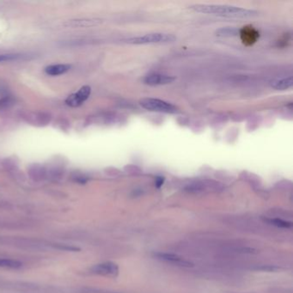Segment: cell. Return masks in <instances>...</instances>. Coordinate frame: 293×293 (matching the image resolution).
<instances>
[{
    "label": "cell",
    "mask_w": 293,
    "mask_h": 293,
    "mask_svg": "<svg viewBox=\"0 0 293 293\" xmlns=\"http://www.w3.org/2000/svg\"><path fill=\"white\" fill-rule=\"evenodd\" d=\"M175 40L174 35L164 33H151L147 35L132 37L126 40L127 43L134 45L158 44V43H169Z\"/></svg>",
    "instance_id": "2"
},
{
    "label": "cell",
    "mask_w": 293,
    "mask_h": 293,
    "mask_svg": "<svg viewBox=\"0 0 293 293\" xmlns=\"http://www.w3.org/2000/svg\"><path fill=\"white\" fill-rule=\"evenodd\" d=\"M240 35L243 43L245 45L254 44L257 39H258L259 32L256 29H254V27H243V29L240 30Z\"/></svg>",
    "instance_id": "8"
},
{
    "label": "cell",
    "mask_w": 293,
    "mask_h": 293,
    "mask_svg": "<svg viewBox=\"0 0 293 293\" xmlns=\"http://www.w3.org/2000/svg\"><path fill=\"white\" fill-rule=\"evenodd\" d=\"M175 76L167 75V74L152 73L147 75L144 78V83L150 86H157V85H165L174 82Z\"/></svg>",
    "instance_id": "5"
},
{
    "label": "cell",
    "mask_w": 293,
    "mask_h": 293,
    "mask_svg": "<svg viewBox=\"0 0 293 293\" xmlns=\"http://www.w3.org/2000/svg\"><path fill=\"white\" fill-rule=\"evenodd\" d=\"M91 271L94 274L103 276H116L119 273V268L114 262H102L96 264L91 268Z\"/></svg>",
    "instance_id": "6"
},
{
    "label": "cell",
    "mask_w": 293,
    "mask_h": 293,
    "mask_svg": "<svg viewBox=\"0 0 293 293\" xmlns=\"http://www.w3.org/2000/svg\"><path fill=\"white\" fill-rule=\"evenodd\" d=\"M18 57H19V56L16 55H0V61H13V60H16V59H17Z\"/></svg>",
    "instance_id": "15"
},
{
    "label": "cell",
    "mask_w": 293,
    "mask_h": 293,
    "mask_svg": "<svg viewBox=\"0 0 293 293\" xmlns=\"http://www.w3.org/2000/svg\"><path fill=\"white\" fill-rule=\"evenodd\" d=\"M70 68L71 66L69 65H53V66L46 67L45 72L50 76H58V75L66 73L67 72L70 70Z\"/></svg>",
    "instance_id": "11"
},
{
    "label": "cell",
    "mask_w": 293,
    "mask_h": 293,
    "mask_svg": "<svg viewBox=\"0 0 293 293\" xmlns=\"http://www.w3.org/2000/svg\"><path fill=\"white\" fill-rule=\"evenodd\" d=\"M190 9L195 12L204 13L229 18H246L255 16L257 14L255 10L220 4H195L192 5Z\"/></svg>",
    "instance_id": "1"
},
{
    "label": "cell",
    "mask_w": 293,
    "mask_h": 293,
    "mask_svg": "<svg viewBox=\"0 0 293 293\" xmlns=\"http://www.w3.org/2000/svg\"><path fill=\"white\" fill-rule=\"evenodd\" d=\"M90 93H91V88L88 85H85L82 87L77 92L72 94L70 96H68L66 100V102L67 105L71 107H74V108L78 107L82 105V103L89 98Z\"/></svg>",
    "instance_id": "4"
},
{
    "label": "cell",
    "mask_w": 293,
    "mask_h": 293,
    "mask_svg": "<svg viewBox=\"0 0 293 293\" xmlns=\"http://www.w3.org/2000/svg\"><path fill=\"white\" fill-rule=\"evenodd\" d=\"M155 257L159 259L161 261L169 262L171 264L176 265L179 267H183V268H190L193 266L190 261H187L182 257H180L178 255H173V254H168V253H156L155 254Z\"/></svg>",
    "instance_id": "7"
},
{
    "label": "cell",
    "mask_w": 293,
    "mask_h": 293,
    "mask_svg": "<svg viewBox=\"0 0 293 293\" xmlns=\"http://www.w3.org/2000/svg\"><path fill=\"white\" fill-rule=\"evenodd\" d=\"M267 221L272 225H274V226L278 227V228L290 229L293 227V223H291V222L280 220V219H270V220H267Z\"/></svg>",
    "instance_id": "13"
},
{
    "label": "cell",
    "mask_w": 293,
    "mask_h": 293,
    "mask_svg": "<svg viewBox=\"0 0 293 293\" xmlns=\"http://www.w3.org/2000/svg\"><path fill=\"white\" fill-rule=\"evenodd\" d=\"M238 30L234 28H223L218 30L216 35L220 37H231L238 35Z\"/></svg>",
    "instance_id": "14"
},
{
    "label": "cell",
    "mask_w": 293,
    "mask_h": 293,
    "mask_svg": "<svg viewBox=\"0 0 293 293\" xmlns=\"http://www.w3.org/2000/svg\"><path fill=\"white\" fill-rule=\"evenodd\" d=\"M22 262L12 259L0 258V268L16 269L22 267Z\"/></svg>",
    "instance_id": "12"
},
{
    "label": "cell",
    "mask_w": 293,
    "mask_h": 293,
    "mask_svg": "<svg viewBox=\"0 0 293 293\" xmlns=\"http://www.w3.org/2000/svg\"><path fill=\"white\" fill-rule=\"evenodd\" d=\"M140 104L143 109L149 111L159 112L166 114H175L178 109L169 102L156 98H142L140 100Z\"/></svg>",
    "instance_id": "3"
},
{
    "label": "cell",
    "mask_w": 293,
    "mask_h": 293,
    "mask_svg": "<svg viewBox=\"0 0 293 293\" xmlns=\"http://www.w3.org/2000/svg\"><path fill=\"white\" fill-rule=\"evenodd\" d=\"M163 182H164V179L163 177H157L156 179V188H160L163 184Z\"/></svg>",
    "instance_id": "16"
},
{
    "label": "cell",
    "mask_w": 293,
    "mask_h": 293,
    "mask_svg": "<svg viewBox=\"0 0 293 293\" xmlns=\"http://www.w3.org/2000/svg\"><path fill=\"white\" fill-rule=\"evenodd\" d=\"M270 84H271L272 88L278 89V90L290 89L293 84V76H290L288 77L274 80V81H272Z\"/></svg>",
    "instance_id": "10"
},
{
    "label": "cell",
    "mask_w": 293,
    "mask_h": 293,
    "mask_svg": "<svg viewBox=\"0 0 293 293\" xmlns=\"http://www.w3.org/2000/svg\"><path fill=\"white\" fill-rule=\"evenodd\" d=\"M102 22V19L98 18H91V19H76L71 20L65 22L64 26L70 28H86L99 25Z\"/></svg>",
    "instance_id": "9"
}]
</instances>
